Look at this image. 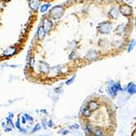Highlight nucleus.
Segmentation results:
<instances>
[{
  "label": "nucleus",
  "instance_id": "nucleus-5",
  "mask_svg": "<svg viewBox=\"0 0 136 136\" xmlns=\"http://www.w3.org/2000/svg\"><path fill=\"white\" fill-rule=\"evenodd\" d=\"M51 28H52V23L51 22L50 20H46L44 21V26H43V29H44L45 32L50 31V30L51 29Z\"/></svg>",
  "mask_w": 136,
  "mask_h": 136
},
{
  "label": "nucleus",
  "instance_id": "nucleus-1",
  "mask_svg": "<svg viewBox=\"0 0 136 136\" xmlns=\"http://www.w3.org/2000/svg\"><path fill=\"white\" fill-rule=\"evenodd\" d=\"M62 13H63V9L60 7H55L51 12V16L55 19H57V18H59V17H60L61 15H62Z\"/></svg>",
  "mask_w": 136,
  "mask_h": 136
},
{
  "label": "nucleus",
  "instance_id": "nucleus-11",
  "mask_svg": "<svg viewBox=\"0 0 136 136\" xmlns=\"http://www.w3.org/2000/svg\"><path fill=\"white\" fill-rule=\"evenodd\" d=\"M134 41H131V42H130V47H129V51H130L131 50L133 49L132 47H134Z\"/></svg>",
  "mask_w": 136,
  "mask_h": 136
},
{
  "label": "nucleus",
  "instance_id": "nucleus-2",
  "mask_svg": "<svg viewBox=\"0 0 136 136\" xmlns=\"http://www.w3.org/2000/svg\"><path fill=\"white\" fill-rule=\"evenodd\" d=\"M112 27H111V24H109L108 22H104V23H102L100 24L99 26V31L101 33H108L110 32Z\"/></svg>",
  "mask_w": 136,
  "mask_h": 136
},
{
  "label": "nucleus",
  "instance_id": "nucleus-6",
  "mask_svg": "<svg viewBox=\"0 0 136 136\" xmlns=\"http://www.w3.org/2000/svg\"><path fill=\"white\" fill-rule=\"evenodd\" d=\"M29 5L33 10H36L39 5V0H30Z\"/></svg>",
  "mask_w": 136,
  "mask_h": 136
},
{
  "label": "nucleus",
  "instance_id": "nucleus-7",
  "mask_svg": "<svg viewBox=\"0 0 136 136\" xmlns=\"http://www.w3.org/2000/svg\"><path fill=\"white\" fill-rule=\"evenodd\" d=\"M44 35H45V30L43 29V27H40L38 29V38L40 39H42L44 38Z\"/></svg>",
  "mask_w": 136,
  "mask_h": 136
},
{
  "label": "nucleus",
  "instance_id": "nucleus-10",
  "mask_svg": "<svg viewBox=\"0 0 136 136\" xmlns=\"http://www.w3.org/2000/svg\"><path fill=\"white\" fill-rule=\"evenodd\" d=\"M50 4H45V5H42V7H41V12H45L48 8L50 7Z\"/></svg>",
  "mask_w": 136,
  "mask_h": 136
},
{
  "label": "nucleus",
  "instance_id": "nucleus-12",
  "mask_svg": "<svg viewBox=\"0 0 136 136\" xmlns=\"http://www.w3.org/2000/svg\"><path fill=\"white\" fill-rule=\"evenodd\" d=\"M73 78H72L71 80H69V82H67V84H70V83L73 82Z\"/></svg>",
  "mask_w": 136,
  "mask_h": 136
},
{
  "label": "nucleus",
  "instance_id": "nucleus-4",
  "mask_svg": "<svg viewBox=\"0 0 136 136\" xmlns=\"http://www.w3.org/2000/svg\"><path fill=\"white\" fill-rule=\"evenodd\" d=\"M121 89V86L119 84H112V86H109V92L111 95H116L117 93V91Z\"/></svg>",
  "mask_w": 136,
  "mask_h": 136
},
{
  "label": "nucleus",
  "instance_id": "nucleus-8",
  "mask_svg": "<svg viewBox=\"0 0 136 136\" xmlns=\"http://www.w3.org/2000/svg\"><path fill=\"white\" fill-rule=\"evenodd\" d=\"M127 90H128L130 94H134L135 93V86L134 84H130L129 86H128V88H127Z\"/></svg>",
  "mask_w": 136,
  "mask_h": 136
},
{
  "label": "nucleus",
  "instance_id": "nucleus-9",
  "mask_svg": "<svg viewBox=\"0 0 136 136\" xmlns=\"http://www.w3.org/2000/svg\"><path fill=\"white\" fill-rule=\"evenodd\" d=\"M98 108V104L97 103H95L94 101H92L89 104V109L90 110H95V109H96Z\"/></svg>",
  "mask_w": 136,
  "mask_h": 136
},
{
  "label": "nucleus",
  "instance_id": "nucleus-3",
  "mask_svg": "<svg viewBox=\"0 0 136 136\" xmlns=\"http://www.w3.org/2000/svg\"><path fill=\"white\" fill-rule=\"evenodd\" d=\"M120 11H121V12L122 13V14L125 15V16L130 15L131 13H132V9H131V7H130L129 6H127V5L122 6L120 8Z\"/></svg>",
  "mask_w": 136,
  "mask_h": 136
}]
</instances>
